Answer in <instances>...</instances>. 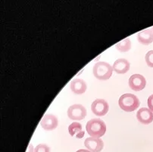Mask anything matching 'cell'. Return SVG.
Listing matches in <instances>:
<instances>
[{"instance_id":"cell-1","label":"cell","mask_w":153,"mask_h":152,"mask_svg":"<svg viewBox=\"0 0 153 152\" xmlns=\"http://www.w3.org/2000/svg\"><path fill=\"white\" fill-rule=\"evenodd\" d=\"M86 129L90 137L100 138L106 132V125L100 119H92L86 123Z\"/></svg>"},{"instance_id":"cell-2","label":"cell","mask_w":153,"mask_h":152,"mask_svg":"<svg viewBox=\"0 0 153 152\" xmlns=\"http://www.w3.org/2000/svg\"><path fill=\"white\" fill-rule=\"evenodd\" d=\"M119 106L126 112H133L140 106V102L138 97L132 94H124L120 97L118 100Z\"/></svg>"},{"instance_id":"cell-3","label":"cell","mask_w":153,"mask_h":152,"mask_svg":"<svg viewBox=\"0 0 153 152\" xmlns=\"http://www.w3.org/2000/svg\"><path fill=\"white\" fill-rule=\"evenodd\" d=\"M93 75L100 80H108L112 75L113 69L105 62H98L93 66Z\"/></svg>"},{"instance_id":"cell-4","label":"cell","mask_w":153,"mask_h":152,"mask_svg":"<svg viewBox=\"0 0 153 152\" xmlns=\"http://www.w3.org/2000/svg\"><path fill=\"white\" fill-rule=\"evenodd\" d=\"M69 119L73 120H82L86 116V108L81 104H74L68 110Z\"/></svg>"},{"instance_id":"cell-5","label":"cell","mask_w":153,"mask_h":152,"mask_svg":"<svg viewBox=\"0 0 153 152\" xmlns=\"http://www.w3.org/2000/svg\"><path fill=\"white\" fill-rule=\"evenodd\" d=\"M146 81L144 76L140 74H134L129 79V86L135 91H140L145 88Z\"/></svg>"},{"instance_id":"cell-6","label":"cell","mask_w":153,"mask_h":152,"mask_svg":"<svg viewBox=\"0 0 153 152\" xmlns=\"http://www.w3.org/2000/svg\"><path fill=\"white\" fill-rule=\"evenodd\" d=\"M109 109L108 103L102 99H96L91 105L92 112L98 116H105Z\"/></svg>"},{"instance_id":"cell-7","label":"cell","mask_w":153,"mask_h":152,"mask_svg":"<svg viewBox=\"0 0 153 152\" xmlns=\"http://www.w3.org/2000/svg\"><path fill=\"white\" fill-rule=\"evenodd\" d=\"M84 145L91 152H100L103 149L104 143L100 138L90 137L86 139Z\"/></svg>"},{"instance_id":"cell-8","label":"cell","mask_w":153,"mask_h":152,"mask_svg":"<svg viewBox=\"0 0 153 152\" xmlns=\"http://www.w3.org/2000/svg\"><path fill=\"white\" fill-rule=\"evenodd\" d=\"M59 124V121L56 116L52 114H46L43 116L40 122L42 128L46 131H52L56 129Z\"/></svg>"},{"instance_id":"cell-9","label":"cell","mask_w":153,"mask_h":152,"mask_svg":"<svg viewBox=\"0 0 153 152\" xmlns=\"http://www.w3.org/2000/svg\"><path fill=\"white\" fill-rule=\"evenodd\" d=\"M137 118L143 124H149L153 121V113L149 108H140L137 113Z\"/></svg>"},{"instance_id":"cell-10","label":"cell","mask_w":153,"mask_h":152,"mask_svg":"<svg viewBox=\"0 0 153 152\" xmlns=\"http://www.w3.org/2000/svg\"><path fill=\"white\" fill-rule=\"evenodd\" d=\"M71 90L75 94H83L86 91L87 86H86V82L82 79H74L70 85Z\"/></svg>"},{"instance_id":"cell-11","label":"cell","mask_w":153,"mask_h":152,"mask_svg":"<svg viewBox=\"0 0 153 152\" xmlns=\"http://www.w3.org/2000/svg\"><path fill=\"white\" fill-rule=\"evenodd\" d=\"M130 62L127 59H118L114 62L112 69L117 74H125L130 69Z\"/></svg>"},{"instance_id":"cell-12","label":"cell","mask_w":153,"mask_h":152,"mask_svg":"<svg viewBox=\"0 0 153 152\" xmlns=\"http://www.w3.org/2000/svg\"><path fill=\"white\" fill-rule=\"evenodd\" d=\"M137 40L142 44H150L153 42V31L152 29H146L140 31L137 34Z\"/></svg>"},{"instance_id":"cell-13","label":"cell","mask_w":153,"mask_h":152,"mask_svg":"<svg viewBox=\"0 0 153 152\" xmlns=\"http://www.w3.org/2000/svg\"><path fill=\"white\" fill-rule=\"evenodd\" d=\"M68 132L69 134L71 136L76 135V139H82L84 136V132L82 131L81 124L79 123H76V122L72 123L68 126Z\"/></svg>"},{"instance_id":"cell-14","label":"cell","mask_w":153,"mask_h":152,"mask_svg":"<svg viewBox=\"0 0 153 152\" xmlns=\"http://www.w3.org/2000/svg\"><path fill=\"white\" fill-rule=\"evenodd\" d=\"M115 47L119 52H126L129 51L131 48V42H130V38L127 37L123 40L116 43Z\"/></svg>"},{"instance_id":"cell-15","label":"cell","mask_w":153,"mask_h":152,"mask_svg":"<svg viewBox=\"0 0 153 152\" xmlns=\"http://www.w3.org/2000/svg\"><path fill=\"white\" fill-rule=\"evenodd\" d=\"M146 62L149 67L153 68V50L149 51L146 55Z\"/></svg>"},{"instance_id":"cell-16","label":"cell","mask_w":153,"mask_h":152,"mask_svg":"<svg viewBox=\"0 0 153 152\" xmlns=\"http://www.w3.org/2000/svg\"><path fill=\"white\" fill-rule=\"evenodd\" d=\"M50 149L45 144H39L34 148V152H49Z\"/></svg>"},{"instance_id":"cell-17","label":"cell","mask_w":153,"mask_h":152,"mask_svg":"<svg viewBox=\"0 0 153 152\" xmlns=\"http://www.w3.org/2000/svg\"><path fill=\"white\" fill-rule=\"evenodd\" d=\"M148 106L149 109L153 112V94L149 97L148 98Z\"/></svg>"},{"instance_id":"cell-18","label":"cell","mask_w":153,"mask_h":152,"mask_svg":"<svg viewBox=\"0 0 153 152\" xmlns=\"http://www.w3.org/2000/svg\"><path fill=\"white\" fill-rule=\"evenodd\" d=\"M27 152H34V148H33V145L31 144H30L28 145Z\"/></svg>"},{"instance_id":"cell-19","label":"cell","mask_w":153,"mask_h":152,"mask_svg":"<svg viewBox=\"0 0 153 152\" xmlns=\"http://www.w3.org/2000/svg\"><path fill=\"white\" fill-rule=\"evenodd\" d=\"M76 152H91L89 150H86V149H80V150L76 151Z\"/></svg>"},{"instance_id":"cell-20","label":"cell","mask_w":153,"mask_h":152,"mask_svg":"<svg viewBox=\"0 0 153 152\" xmlns=\"http://www.w3.org/2000/svg\"><path fill=\"white\" fill-rule=\"evenodd\" d=\"M152 31H153V27H152Z\"/></svg>"}]
</instances>
